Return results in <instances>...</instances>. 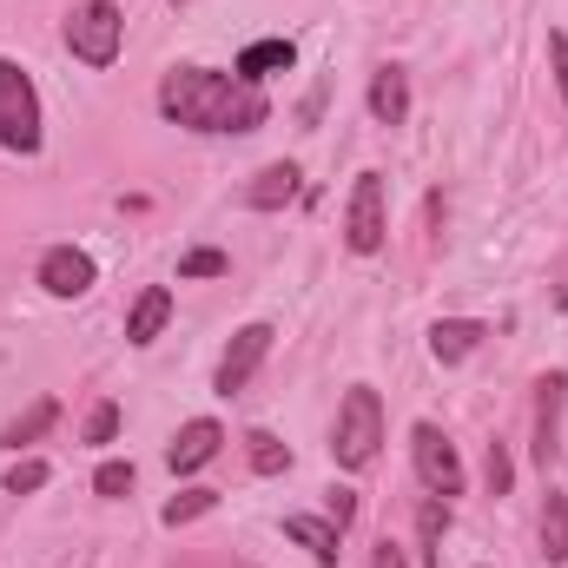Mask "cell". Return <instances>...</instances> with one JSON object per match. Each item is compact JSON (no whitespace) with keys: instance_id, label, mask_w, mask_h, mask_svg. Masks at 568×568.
<instances>
[{"instance_id":"6da1fadb","label":"cell","mask_w":568,"mask_h":568,"mask_svg":"<svg viewBox=\"0 0 568 568\" xmlns=\"http://www.w3.org/2000/svg\"><path fill=\"white\" fill-rule=\"evenodd\" d=\"M159 113L185 133H258L272 120V100L239 80V73H212V67H172L159 80Z\"/></svg>"},{"instance_id":"7a4b0ae2","label":"cell","mask_w":568,"mask_h":568,"mask_svg":"<svg viewBox=\"0 0 568 568\" xmlns=\"http://www.w3.org/2000/svg\"><path fill=\"white\" fill-rule=\"evenodd\" d=\"M377 443H384V404H377L371 384H351L344 404H337V429H331L337 469H371L377 463Z\"/></svg>"},{"instance_id":"3957f363","label":"cell","mask_w":568,"mask_h":568,"mask_svg":"<svg viewBox=\"0 0 568 568\" xmlns=\"http://www.w3.org/2000/svg\"><path fill=\"white\" fill-rule=\"evenodd\" d=\"M120 40H126V13H120L113 0H80V7L67 13V47H73V60L113 67V60H120Z\"/></svg>"},{"instance_id":"277c9868","label":"cell","mask_w":568,"mask_h":568,"mask_svg":"<svg viewBox=\"0 0 568 568\" xmlns=\"http://www.w3.org/2000/svg\"><path fill=\"white\" fill-rule=\"evenodd\" d=\"M0 145L40 152V93H33L20 60H0Z\"/></svg>"},{"instance_id":"5b68a950","label":"cell","mask_w":568,"mask_h":568,"mask_svg":"<svg viewBox=\"0 0 568 568\" xmlns=\"http://www.w3.org/2000/svg\"><path fill=\"white\" fill-rule=\"evenodd\" d=\"M384 179L377 172H357V185H351V205H344V245L357 252V258H371V252H384Z\"/></svg>"},{"instance_id":"8992f818","label":"cell","mask_w":568,"mask_h":568,"mask_svg":"<svg viewBox=\"0 0 568 568\" xmlns=\"http://www.w3.org/2000/svg\"><path fill=\"white\" fill-rule=\"evenodd\" d=\"M410 463H417V483L429 496H463V463H456V443L443 436L436 424H417L410 429Z\"/></svg>"},{"instance_id":"52a82bcc","label":"cell","mask_w":568,"mask_h":568,"mask_svg":"<svg viewBox=\"0 0 568 568\" xmlns=\"http://www.w3.org/2000/svg\"><path fill=\"white\" fill-rule=\"evenodd\" d=\"M272 324H245V331H232V344H225V357H219V397H239L252 377H258V364L272 357Z\"/></svg>"},{"instance_id":"ba28073f","label":"cell","mask_w":568,"mask_h":568,"mask_svg":"<svg viewBox=\"0 0 568 568\" xmlns=\"http://www.w3.org/2000/svg\"><path fill=\"white\" fill-rule=\"evenodd\" d=\"M40 291H47V297H87V291H93V258H87L80 245H53V252L40 258Z\"/></svg>"},{"instance_id":"9c48e42d","label":"cell","mask_w":568,"mask_h":568,"mask_svg":"<svg viewBox=\"0 0 568 568\" xmlns=\"http://www.w3.org/2000/svg\"><path fill=\"white\" fill-rule=\"evenodd\" d=\"M219 443H225V429L212 424V417H192V424L172 436V449H165V463L179 469V476H192V469H205L212 456H219Z\"/></svg>"},{"instance_id":"30bf717a","label":"cell","mask_w":568,"mask_h":568,"mask_svg":"<svg viewBox=\"0 0 568 568\" xmlns=\"http://www.w3.org/2000/svg\"><path fill=\"white\" fill-rule=\"evenodd\" d=\"M371 120L377 126H404L410 120V80H404V67H377L371 73Z\"/></svg>"},{"instance_id":"8fae6325","label":"cell","mask_w":568,"mask_h":568,"mask_svg":"<svg viewBox=\"0 0 568 568\" xmlns=\"http://www.w3.org/2000/svg\"><path fill=\"white\" fill-rule=\"evenodd\" d=\"M542 397H536V463H549L562 443H556V429H562V397H568V377L562 371H549L542 384H536Z\"/></svg>"},{"instance_id":"7c38bea8","label":"cell","mask_w":568,"mask_h":568,"mask_svg":"<svg viewBox=\"0 0 568 568\" xmlns=\"http://www.w3.org/2000/svg\"><path fill=\"white\" fill-rule=\"evenodd\" d=\"M483 337H489V331H483L476 317H436V324H429V357H436V364H463Z\"/></svg>"},{"instance_id":"4fadbf2b","label":"cell","mask_w":568,"mask_h":568,"mask_svg":"<svg viewBox=\"0 0 568 568\" xmlns=\"http://www.w3.org/2000/svg\"><path fill=\"white\" fill-rule=\"evenodd\" d=\"M297 179H304V172H297L291 159L265 165V172L245 185V205H252V212H278V205H291V199H297Z\"/></svg>"},{"instance_id":"5bb4252c","label":"cell","mask_w":568,"mask_h":568,"mask_svg":"<svg viewBox=\"0 0 568 568\" xmlns=\"http://www.w3.org/2000/svg\"><path fill=\"white\" fill-rule=\"evenodd\" d=\"M284 536L297 542V549H311V562L317 568H337V523H324V516H284Z\"/></svg>"},{"instance_id":"9a60e30c","label":"cell","mask_w":568,"mask_h":568,"mask_svg":"<svg viewBox=\"0 0 568 568\" xmlns=\"http://www.w3.org/2000/svg\"><path fill=\"white\" fill-rule=\"evenodd\" d=\"M165 317H172V291H165V284L140 291V304L126 311V344H152V337L165 331Z\"/></svg>"},{"instance_id":"2e32d148","label":"cell","mask_w":568,"mask_h":568,"mask_svg":"<svg viewBox=\"0 0 568 568\" xmlns=\"http://www.w3.org/2000/svg\"><path fill=\"white\" fill-rule=\"evenodd\" d=\"M291 67H297V47H291V40H258V47L239 53V80H252V87H258L265 73H291Z\"/></svg>"},{"instance_id":"e0dca14e","label":"cell","mask_w":568,"mask_h":568,"mask_svg":"<svg viewBox=\"0 0 568 568\" xmlns=\"http://www.w3.org/2000/svg\"><path fill=\"white\" fill-rule=\"evenodd\" d=\"M443 536H449V503H443V496H424V509H417V542H424V549H417V556H424L429 568L443 562Z\"/></svg>"},{"instance_id":"ac0fdd59","label":"cell","mask_w":568,"mask_h":568,"mask_svg":"<svg viewBox=\"0 0 568 568\" xmlns=\"http://www.w3.org/2000/svg\"><path fill=\"white\" fill-rule=\"evenodd\" d=\"M542 562H568V496L549 489L542 503Z\"/></svg>"},{"instance_id":"d6986e66","label":"cell","mask_w":568,"mask_h":568,"mask_svg":"<svg viewBox=\"0 0 568 568\" xmlns=\"http://www.w3.org/2000/svg\"><path fill=\"white\" fill-rule=\"evenodd\" d=\"M53 424H60V404H53V397H40V404H33L27 417H13V424L0 429V443H7V449H20V443H33V436H47Z\"/></svg>"},{"instance_id":"ffe728a7","label":"cell","mask_w":568,"mask_h":568,"mask_svg":"<svg viewBox=\"0 0 568 568\" xmlns=\"http://www.w3.org/2000/svg\"><path fill=\"white\" fill-rule=\"evenodd\" d=\"M245 456H252V469H258V476H278V469H291V449H284L272 429H252V436H245Z\"/></svg>"},{"instance_id":"44dd1931","label":"cell","mask_w":568,"mask_h":568,"mask_svg":"<svg viewBox=\"0 0 568 568\" xmlns=\"http://www.w3.org/2000/svg\"><path fill=\"white\" fill-rule=\"evenodd\" d=\"M232 272V258L225 252H212V245H199V252H185L179 258V278H225Z\"/></svg>"},{"instance_id":"7402d4cb","label":"cell","mask_w":568,"mask_h":568,"mask_svg":"<svg viewBox=\"0 0 568 568\" xmlns=\"http://www.w3.org/2000/svg\"><path fill=\"white\" fill-rule=\"evenodd\" d=\"M212 503H219L212 489H185V496H172V503H165V529H179V523H199Z\"/></svg>"},{"instance_id":"603a6c76","label":"cell","mask_w":568,"mask_h":568,"mask_svg":"<svg viewBox=\"0 0 568 568\" xmlns=\"http://www.w3.org/2000/svg\"><path fill=\"white\" fill-rule=\"evenodd\" d=\"M47 476H53V469H47L40 456H27V463L7 469V496H33V489H47Z\"/></svg>"},{"instance_id":"cb8c5ba5","label":"cell","mask_w":568,"mask_h":568,"mask_svg":"<svg viewBox=\"0 0 568 568\" xmlns=\"http://www.w3.org/2000/svg\"><path fill=\"white\" fill-rule=\"evenodd\" d=\"M93 489H100L106 503H120V496L133 489V463H100V469H93Z\"/></svg>"},{"instance_id":"d4e9b609","label":"cell","mask_w":568,"mask_h":568,"mask_svg":"<svg viewBox=\"0 0 568 568\" xmlns=\"http://www.w3.org/2000/svg\"><path fill=\"white\" fill-rule=\"evenodd\" d=\"M113 429H120V410H113V404H93V417H87V443H113Z\"/></svg>"},{"instance_id":"484cf974","label":"cell","mask_w":568,"mask_h":568,"mask_svg":"<svg viewBox=\"0 0 568 568\" xmlns=\"http://www.w3.org/2000/svg\"><path fill=\"white\" fill-rule=\"evenodd\" d=\"M549 67H556V93L568 106V33H549Z\"/></svg>"},{"instance_id":"4316f807","label":"cell","mask_w":568,"mask_h":568,"mask_svg":"<svg viewBox=\"0 0 568 568\" xmlns=\"http://www.w3.org/2000/svg\"><path fill=\"white\" fill-rule=\"evenodd\" d=\"M509 476H516V469H509V449H503V443H489V496H503V489H509Z\"/></svg>"},{"instance_id":"83f0119b","label":"cell","mask_w":568,"mask_h":568,"mask_svg":"<svg viewBox=\"0 0 568 568\" xmlns=\"http://www.w3.org/2000/svg\"><path fill=\"white\" fill-rule=\"evenodd\" d=\"M351 516H357V496H351V489H331V523H337V529H344V523H351Z\"/></svg>"},{"instance_id":"f1b7e54d","label":"cell","mask_w":568,"mask_h":568,"mask_svg":"<svg viewBox=\"0 0 568 568\" xmlns=\"http://www.w3.org/2000/svg\"><path fill=\"white\" fill-rule=\"evenodd\" d=\"M371 568H410V562H404L397 542H377V549H371Z\"/></svg>"}]
</instances>
